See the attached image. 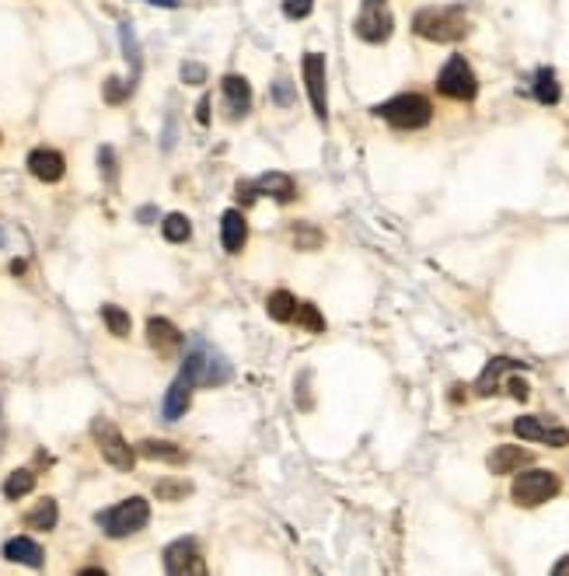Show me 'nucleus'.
Here are the masks:
<instances>
[{
    "label": "nucleus",
    "mask_w": 569,
    "mask_h": 576,
    "mask_svg": "<svg viewBox=\"0 0 569 576\" xmlns=\"http://www.w3.org/2000/svg\"><path fill=\"white\" fill-rule=\"evenodd\" d=\"M468 28L471 25L462 7H423L413 18V32L430 42H462Z\"/></svg>",
    "instance_id": "nucleus-1"
},
{
    "label": "nucleus",
    "mask_w": 569,
    "mask_h": 576,
    "mask_svg": "<svg viewBox=\"0 0 569 576\" xmlns=\"http://www.w3.org/2000/svg\"><path fill=\"white\" fill-rule=\"evenodd\" d=\"M95 521H98V527L108 538H130V534L144 531L151 524V503L144 497H130L123 499V503H116V506H108V510H102Z\"/></svg>",
    "instance_id": "nucleus-2"
},
{
    "label": "nucleus",
    "mask_w": 569,
    "mask_h": 576,
    "mask_svg": "<svg viewBox=\"0 0 569 576\" xmlns=\"http://www.w3.org/2000/svg\"><path fill=\"white\" fill-rule=\"evenodd\" d=\"M374 116H381L395 130H423L434 119V105L426 95H395V98L378 105Z\"/></svg>",
    "instance_id": "nucleus-3"
},
{
    "label": "nucleus",
    "mask_w": 569,
    "mask_h": 576,
    "mask_svg": "<svg viewBox=\"0 0 569 576\" xmlns=\"http://www.w3.org/2000/svg\"><path fill=\"white\" fill-rule=\"evenodd\" d=\"M185 370L192 374V381L196 385H203V388H217V385H228L231 381V364L210 346L207 339H196L189 346V353H185Z\"/></svg>",
    "instance_id": "nucleus-4"
},
{
    "label": "nucleus",
    "mask_w": 569,
    "mask_h": 576,
    "mask_svg": "<svg viewBox=\"0 0 569 576\" xmlns=\"http://www.w3.org/2000/svg\"><path fill=\"white\" fill-rule=\"evenodd\" d=\"M559 475L548 469H527L520 471L518 478H514V486H510V497H514V503L518 506H542V503H548V499L559 497Z\"/></svg>",
    "instance_id": "nucleus-5"
},
{
    "label": "nucleus",
    "mask_w": 569,
    "mask_h": 576,
    "mask_svg": "<svg viewBox=\"0 0 569 576\" xmlns=\"http://www.w3.org/2000/svg\"><path fill=\"white\" fill-rule=\"evenodd\" d=\"M91 437H95V444H98V451H102V458L112 465V469L133 471L136 454H133L130 441L119 433V426H116L112 419H105V416L91 419Z\"/></svg>",
    "instance_id": "nucleus-6"
},
{
    "label": "nucleus",
    "mask_w": 569,
    "mask_h": 576,
    "mask_svg": "<svg viewBox=\"0 0 569 576\" xmlns=\"http://www.w3.org/2000/svg\"><path fill=\"white\" fill-rule=\"evenodd\" d=\"M437 91L443 98H454V102H471L479 95V80H475V70L468 67L465 56H451L437 74Z\"/></svg>",
    "instance_id": "nucleus-7"
},
{
    "label": "nucleus",
    "mask_w": 569,
    "mask_h": 576,
    "mask_svg": "<svg viewBox=\"0 0 569 576\" xmlns=\"http://www.w3.org/2000/svg\"><path fill=\"white\" fill-rule=\"evenodd\" d=\"M353 32L360 35L363 42H374V46L391 39L395 18H391V11L385 7V0H363L360 14H357V22H353Z\"/></svg>",
    "instance_id": "nucleus-8"
},
{
    "label": "nucleus",
    "mask_w": 569,
    "mask_h": 576,
    "mask_svg": "<svg viewBox=\"0 0 569 576\" xmlns=\"http://www.w3.org/2000/svg\"><path fill=\"white\" fill-rule=\"evenodd\" d=\"M304 70V88H308L311 108L318 116V123H329V84H325V56L322 52H304L301 60Z\"/></svg>",
    "instance_id": "nucleus-9"
},
{
    "label": "nucleus",
    "mask_w": 569,
    "mask_h": 576,
    "mask_svg": "<svg viewBox=\"0 0 569 576\" xmlns=\"http://www.w3.org/2000/svg\"><path fill=\"white\" fill-rule=\"evenodd\" d=\"M514 433H518L520 441H538V444H548V447H566L569 444L566 426L548 423V419H538V416H518L514 419Z\"/></svg>",
    "instance_id": "nucleus-10"
},
{
    "label": "nucleus",
    "mask_w": 569,
    "mask_h": 576,
    "mask_svg": "<svg viewBox=\"0 0 569 576\" xmlns=\"http://www.w3.org/2000/svg\"><path fill=\"white\" fill-rule=\"evenodd\" d=\"M164 570L172 576H185V573H207V562L200 555V545L196 538H179L164 549Z\"/></svg>",
    "instance_id": "nucleus-11"
},
{
    "label": "nucleus",
    "mask_w": 569,
    "mask_h": 576,
    "mask_svg": "<svg viewBox=\"0 0 569 576\" xmlns=\"http://www.w3.org/2000/svg\"><path fill=\"white\" fill-rule=\"evenodd\" d=\"M192 388H196V381H192V374L182 367L179 374H175V381H172V388L164 395V405H161V413L168 423H175L189 413V405H192Z\"/></svg>",
    "instance_id": "nucleus-12"
},
{
    "label": "nucleus",
    "mask_w": 569,
    "mask_h": 576,
    "mask_svg": "<svg viewBox=\"0 0 569 576\" xmlns=\"http://www.w3.org/2000/svg\"><path fill=\"white\" fill-rule=\"evenodd\" d=\"M507 370H527V364H520L514 357H492L490 364H486V370L475 377V395H479V398H490V395L499 392Z\"/></svg>",
    "instance_id": "nucleus-13"
},
{
    "label": "nucleus",
    "mask_w": 569,
    "mask_h": 576,
    "mask_svg": "<svg viewBox=\"0 0 569 576\" xmlns=\"http://www.w3.org/2000/svg\"><path fill=\"white\" fill-rule=\"evenodd\" d=\"M527 465H535V454L518 444H499L496 451H490V458H486V469H490L492 475H510V471L527 469Z\"/></svg>",
    "instance_id": "nucleus-14"
},
{
    "label": "nucleus",
    "mask_w": 569,
    "mask_h": 576,
    "mask_svg": "<svg viewBox=\"0 0 569 576\" xmlns=\"http://www.w3.org/2000/svg\"><path fill=\"white\" fill-rule=\"evenodd\" d=\"M28 172H32L39 182H60L63 172H67V161H63L60 151H52V147H35V151L28 154Z\"/></svg>",
    "instance_id": "nucleus-15"
},
{
    "label": "nucleus",
    "mask_w": 569,
    "mask_h": 576,
    "mask_svg": "<svg viewBox=\"0 0 569 576\" xmlns=\"http://www.w3.org/2000/svg\"><path fill=\"white\" fill-rule=\"evenodd\" d=\"M224 102H228V119H241L252 112V84L241 74H224Z\"/></svg>",
    "instance_id": "nucleus-16"
},
{
    "label": "nucleus",
    "mask_w": 569,
    "mask_h": 576,
    "mask_svg": "<svg viewBox=\"0 0 569 576\" xmlns=\"http://www.w3.org/2000/svg\"><path fill=\"white\" fill-rule=\"evenodd\" d=\"M147 342L161 357H175L182 349V329H175V321H168V318H151L147 321Z\"/></svg>",
    "instance_id": "nucleus-17"
},
{
    "label": "nucleus",
    "mask_w": 569,
    "mask_h": 576,
    "mask_svg": "<svg viewBox=\"0 0 569 576\" xmlns=\"http://www.w3.org/2000/svg\"><path fill=\"white\" fill-rule=\"evenodd\" d=\"M245 241H248V224H245L241 209H228V213L220 217V245H224V252H228V255H238V252L245 248Z\"/></svg>",
    "instance_id": "nucleus-18"
},
{
    "label": "nucleus",
    "mask_w": 569,
    "mask_h": 576,
    "mask_svg": "<svg viewBox=\"0 0 569 576\" xmlns=\"http://www.w3.org/2000/svg\"><path fill=\"white\" fill-rule=\"evenodd\" d=\"M256 189H259V196H269L276 203H294L297 200V182L290 175H284V172H266L256 182Z\"/></svg>",
    "instance_id": "nucleus-19"
},
{
    "label": "nucleus",
    "mask_w": 569,
    "mask_h": 576,
    "mask_svg": "<svg viewBox=\"0 0 569 576\" xmlns=\"http://www.w3.org/2000/svg\"><path fill=\"white\" fill-rule=\"evenodd\" d=\"M4 559H11V562H25V566H35V570L46 562L42 545H39V542H32V538H11V542H4Z\"/></svg>",
    "instance_id": "nucleus-20"
},
{
    "label": "nucleus",
    "mask_w": 569,
    "mask_h": 576,
    "mask_svg": "<svg viewBox=\"0 0 569 576\" xmlns=\"http://www.w3.org/2000/svg\"><path fill=\"white\" fill-rule=\"evenodd\" d=\"M60 521V506H56V499H39L32 510L25 514V524L28 527H35V531H52Z\"/></svg>",
    "instance_id": "nucleus-21"
},
{
    "label": "nucleus",
    "mask_w": 569,
    "mask_h": 576,
    "mask_svg": "<svg viewBox=\"0 0 569 576\" xmlns=\"http://www.w3.org/2000/svg\"><path fill=\"white\" fill-rule=\"evenodd\" d=\"M266 311L273 321H294V311H297V297L290 290H273L266 297Z\"/></svg>",
    "instance_id": "nucleus-22"
},
{
    "label": "nucleus",
    "mask_w": 569,
    "mask_h": 576,
    "mask_svg": "<svg viewBox=\"0 0 569 576\" xmlns=\"http://www.w3.org/2000/svg\"><path fill=\"white\" fill-rule=\"evenodd\" d=\"M35 489V471L32 469H14L4 478V497L7 499H22Z\"/></svg>",
    "instance_id": "nucleus-23"
},
{
    "label": "nucleus",
    "mask_w": 569,
    "mask_h": 576,
    "mask_svg": "<svg viewBox=\"0 0 569 576\" xmlns=\"http://www.w3.org/2000/svg\"><path fill=\"white\" fill-rule=\"evenodd\" d=\"M531 91H535V98L542 105H555L559 95H563V91H559V80H555V74H552L548 67H542V70L535 74V88H531Z\"/></svg>",
    "instance_id": "nucleus-24"
},
{
    "label": "nucleus",
    "mask_w": 569,
    "mask_h": 576,
    "mask_svg": "<svg viewBox=\"0 0 569 576\" xmlns=\"http://www.w3.org/2000/svg\"><path fill=\"white\" fill-rule=\"evenodd\" d=\"M294 321H297V329H304V332H325V314L318 311L311 301H297Z\"/></svg>",
    "instance_id": "nucleus-25"
},
{
    "label": "nucleus",
    "mask_w": 569,
    "mask_h": 576,
    "mask_svg": "<svg viewBox=\"0 0 569 576\" xmlns=\"http://www.w3.org/2000/svg\"><path fill=\"white\" fill-rule=\"evenodd\" d=\"M161 235H164V241H172V245H182L185 237L192 235V224H189L185 213H168L164 224H161Z\"/></svg>",
    "instance_id": "nucleus-26"
},
{
    "label": "nucleus",
    "mask_w": 569,
    "mask_h": 576,
    "mask_svg": "<svg viewBox=\"0 0 569 576\" xmlns=\"http://www.w3.org/2000/svg\"><path fill=\"white\" fill-rule=\"evenodd\" d=\"M119 39H123V52L130 60V80L136 84V78H140V46H136V35H133L130 22H119Z\"/></svg>",
    "instance_id": "nucleus-27"
},
{
    "label": "nucleus",
    "mask_w": 569,
    "mask_h": 576,
    "mask_svg": "<svg viewBox=\"0 0 569 576\" xmlns=\"http://www.w3.org/2000/svg\"><path fill=\"white\" fill-rule=\"evenodd\" d=\"M140 454L144 458H157V461H185V451H179L168 441H144L140 444Z\"/></svg>",
    "instance_id": "nucleus-28"
},
{
    "label": "nucleus",
    "mask_w": 569,
    "mask_h": 576,
    "mask_svg": "<svg viewBox=\"0 0 569 576\" xmlns=\"http://www.w3.org/2000/svg\"><path fill=\"white\" fill-rule=\"evenodd\" d=\"M102 318H105V325H108V332L112 336H130V314L123 311V308H116V304H105L102 308Z\"/></svg>",
    "instance_id": "nucleus-29"
},
{
    "label": "nucleus",
    "mask_w": 569,
    "mask_h": 576,
    "mask_svg": "<svg viewBox=\"0 0 569 576\" xmlns=\"http://www.w3.org/2000/svg\"><path fill=\"white\" fill-rule=\"evenodd\" d=\"M154 493L161 499H185L192 493V482H185V478H157Z\"/></svg>",
    "instance_id": "nucleus-30"
},
{
    "label": "nucleus",
    "mask_w": 569,
    "mask_h": 576,
    "mask_svg": "<svg viewBox=\"0 0 569 576\" xmlns=\"http://www.w3.org/2000/svg\"><path fill=\"white\" fill-rule=\"evenodd\" d=\"M130 91H133L130 80H126V84H123L119 78H108V80H105V102H108V105L126 102V95H130Z\"/></svg>",
    "instance_id": "nucleus-31"
},
{
    "label": "nucleus",
    "mask_w": 569,
    "mask_h": 576,
    "mask_svg": "<svg viewBox=\"0 0 569 576\" xmlns=\"http://www.w3.org/2000/svg\"><path fill=\"white\" fill-rule=\"evenodd\" d=\"M314 11V0H284V14L290 22H301Z\"/></svg>",
    "instance_id": "nucleus-32"
},
{
    "label": "nucleus",
    "mask_w": 569,
    "mask_h": 576,
    "mask_svg": "<svg viewBox=\"0 0 569 576\" xmlns=\"http://www.w3.org/2000/svg\"><path fill=\"white\" fill-rule=\"evenodd\" d=\"M294 241H297V248H318L325 237L318 228H294Z\"/></svg>",
    "instance_id": "nucleus-33"
},
{
    "label": "nucleus",
    "mask_w": 569,
    "mask_h": 576,
    "mask_svg": "<svg viewBox=\"0 0 569 576\" xmlns=\"http://www.w3.org/2000/svg\"><path fill=\"white\" fill-rule=\"evenodd\" d=\"M98 168H102L105 182L116 185V175H119V172H116V151H112V147H102V151H98Z\"/></svg>",
    "instance_id": "nucleus-34"
},
{
    "label": "nucleus",
    "mask_w": 569,
    "mask_h": 576,
    "mask_svg": "<svg viewBox=\"0 0 569 576\" xmlns=\"http://www.w3.org/2000/svg\"><path fill=\"white\" fill-rule=\"evenodd\" d=\"M182 80H185V84H203V80H207V67L196 63V60H185V63H182Z\"/></svg>",
    "instance_id": "nucleus-35"
},
{
    "label": "nucleus",
    "mask_w": 569,
    "mask_h": 576,
    "mask_svg": "<svg viewBox=\"0 0 569 576\" xmlns=\"http://www.w3.org/2000/svg\"><path fill=\"white\" fill-rule=\"evenodd\" d=\"M234 196H238L241 207H252L259 200V189H256V182H238L234 185Z\"/></svg>",
    "instance_id": "nucleus-36"
},
{
    "label": "nucleus",
    "mask_w": 569,
    "mask_h": 576,
    "mask_svg": "<svg viewBox=\"0 0 569 576\" xmlns=\"http://www.w3.org/2000/svg\"><path fill=\"white\" fill-rule=\"evenodd\" d=\"M273 98H276V105H294V88H290V80L276 78V84H273Z\"/></svg>",
    "instance_id": "nucleus-37"
},
{
    "label": "nucleus",
    "mask_w": 569,
    "mask_h": 576,
    "mask_svg": "<svg viewBox=\"0 0 569 576\" xmlns=\"http://www.w3.org/2000/svg\"><path fill=\"white\" fill-rule=\"evenodd\" d=\"M503 385H510V395H514V398H520V402L531 395V392H527V385H524L520 377H510V381H503Z\"/></svg>",
    "instance_id": "nucleus-38"
},
{
    "label": "nucleus",
    "mask_w": 569,
    "mask_h": 576,
    "mask_svg": "<svg viewBox=\"0 0 569 576\" xmlns=\"http://www.w3.org/2000/svg\"><path fill=\"white\" fill-rule=\"evenodd\" d=\"M196 119H200V126H207V123H210V98H200V108H196Z\"/></svg>",
    "instance_id": "nucleus-39"
},
{
    "label": "nucleus",
    "mask_w": 569,
    "mask_h": 576,
    "mask_svg": "<svg viewBox=\"0 0 569 576\" xmlns=\"http://www.w3.org/2000/svg\"><path fill=\"white\" fill-rule=\"evenodd\" d=\"M552 573H555V576H569V555H563V559L552 566Z\"/></svg>",
    "instance_id": "nucleus-40"
},
{
    "label": "nucleus",
    "mask_w": 569,
    "mask_h": 576,
    "mask_svg": "<svg viewBox=\"0 0 569 576\" xmlns=\"http://www.w3.org/2000/svg\"><path fill=\"white\" fill-rule=\"evenodd\" d=\"M147 4H154V7H179L182 0H147Z\"/></svg>",
    "instance_id": "nucleus-41"
},
{
    "label": "nucleus",
    "mask_w": 569,
    "mask_h": 576,
    "mask_svg": "<svg viewBox=\"0 0 569 576\" xmlns=\"http://www.w3.org/2000/svg\"><path fill=\"white\" fill-rule=\"evenodd\" d=\"M140 220H144V224H147V220H154V209L144 207V209H140Z\"/></svg>",
    "instance_id": "nucleus-42"
},
{
    "label": "nucleus",
    "mask_w": 569,
    "mask_h": 576,
    "mask_svg": "<svg viewBox=\"0 0 569 576\" xmlns=\"http://www.w3.org/2000/svg\"><path fill=\"white\" fill-rule=\"evenodd\" d=\"M0 245H4V235H0Z\"/></svg>",
    "instance_id": "nucleus-43"
}]
</instances>
